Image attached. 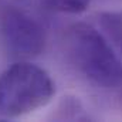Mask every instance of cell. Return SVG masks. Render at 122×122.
Listing matches in <instances>:
<instances>
[{"mask_svg":"<svg viewBox=\"0 0 122 122\" xmlns=\"http://www.w3.org/2000/svg\"><path fill=\"white\" fill-rule=\"evenodd\" d=\"M50 118L53 121H90L91 115L78 97L65 95L58 101Z\"/></svg>","mask_w":122,"mask_h":122,"instance_id":"4","label":"cell"},{"mask_svg":"<svg viewBox=\"0 0 122 122\" xmlns=\"http://www.w3.org/2000/svg\"><path fill=\"white\" fill-rule=\"evenodd\" d=\"M37 1L48 10L67 14H80L85 11L91 3V0H37Z\"/></svg>","mask_w":122,"mask_h":122,"instance_id":"6","label":"cell"},{"mask_svg":"<svg viewBox=\"0 0 122 122\" xmlns=\"http://www.w3.org/2000/svg\"><path fill=\"white\" fill-rule=\"evenodd\" d=\"M112 1H121V0H112Z\"/></svg>","mask_w":122,"mask_h":122,"instance_id":"7","label":"cell"},{"mask_svg":"<svg viewBox=\"0 0 122 122\" xmlns=\"http://www.w3.org/2000/svg\"><path fill=\"white\" fill-rule=\"evenodd\" d=\"M64 46L70 62L87 81L107 90L122 87V61L104 33L75 23L65 31Z\"/></svg>","mask_w":122,"mask_h":122,"instance_id":"1","label":"cell"},{"mask_svg":"<svg viewBox=\"0 0 122 122\" xmlns=\"http://www.w3.org/2000/svg\"><path fill=\"white\" fill-rule=\"evenodd\" d=\"M56 94L51 75L27 60L6 68L0 75V117L19 118L46 107Z\"/></svg>","mask_w":122,"mask_h":122,"instance_id":"2","label":"cell"},{"mask_svg":"<svg viewBox=\"0 0 122 122\" xmlns=\"http://www.w3.org/2000/svg\"><path fill=\"white\" fill-rule=\"evenodd\" d=\"M0 38L6 50L19 60L38 57L47 46V31L41 21L17 6L1 10Z\"/></svg>","mask_w":122,"mask_h":122,"instance_id":"3","label":"cell"},{"mask_svg":"<svg viewBox=\"0 0 122 122\" xmlns=\"http://www.w3.org/2000/svg\"><path fill=\"white\" fill-rule=\"evenodd\" d=\"M99 26L115 51L122 57V14L115 11L101 13Z\"/></svg>","mask_w":122,"mask_h":122,"instance_id":"5","label":"cell"}]
</instances>
